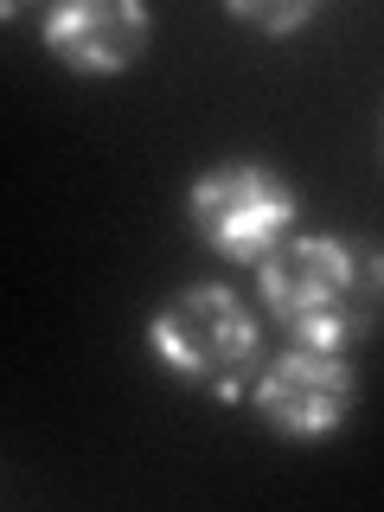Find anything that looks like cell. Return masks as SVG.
Segmentation results:
<instances>
[{
	"mask_svg": "<svg viewBox=\"0 0 384 512\" xmlns=\"http://www.w3.org/2000/svg\"><path fill=\"white\" fill-rule=\"evenodd\" d=\"M224 13L231 20H244V26H256V32H276V39H288V32H301L314 20V0H224Z\"/></svg>",
	"mask_w": 384,
	"mask_h": 512,
	"instance_id": "6",
	"label": "cell"
},
{
	"mask_svg": "<svg viewBox=\"0 0 384 512\" xmlns=\"http://www.w3.org/2000/svg\"><path fill=\"white\" fill-rule=\"evenodd\" d=\"M256 416L288 442H320L333 429H346V416L359 410V372L346 352L333 346H288L276 359H263V372L250 384Z\"/></svg>",
	"mask_w": 384,
	"mask_h": 512,
	"instance_id": "4",
	"label": "cell"
},
{
	"mask_svg": "<svg viewBox=\"0 0 384 512\" xmlns=\"http://www.w3.org/2000/svg\"><path fill=\"white\" fill-rule=\"evenodd\" d=\"M295 212H301L295 186H288L276 167H263V160L205 167L186 192V218H192V231H199V244L231 256V263H263L288 237Z\"/></svg>",
	"mask_w": 384,
	"mask_h": 512,
	"instance_id": "3",
	"label": "cell"
},
{
	"mask_svg": "<svg viewBox=\"0 0 384 512\" xmlns=\"http://www.w3.org/2000/svg\"><path fill=\"white\" fill-rule=\"evenodd\" d=\"M256 295L301 346L346 352L384 320V244L352 231L282 237L256 263Z\"/></svg>",
	"mask_w": 384,
	"mask_h": 512,
	"instance_id": "1",
	"label": "cell"
},
{
	"mask_svg": "<svg viewBox=\"0 0 384 512\" xmlns=\"http://www.w3.org/2000/svg\"><path fill=\"white\" fill-rule=\"evenodd\" d=\"M148 340L160 352L167 372H180L186 384L212 397L250 391L263 372V320L231 282H192L180 295H167L148 320Z\"/></svg>",
	"mask_w": 384,
	"mask_h": 512,
	"instance_id": "2",
	"label": "cell"
},
{
	"mask_svg": "<svg viewBox=\"0 0 384 512\" xmlns=\"http://www.w3.org/2000/svg\"><path fill=\"white\" fill-rule=\"evenodd\" d=\"M39 39L64 71L116 77L154 45V13L141 0H64L39 20Z\"/></svg>",
	"mask_w": 384,
	"mask_h": 512,
	"instance_id": "5",
	"label": "cell"
}]
</instances>
